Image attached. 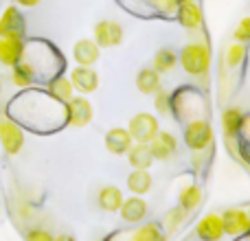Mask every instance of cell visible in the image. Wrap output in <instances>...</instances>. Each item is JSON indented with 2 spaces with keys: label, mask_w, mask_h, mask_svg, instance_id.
Masks as SVG:
<instances>
[{
  "label": "cell",
  "mask_w": 250,
  "mask_h": 241,
  "mask_svg": "<svg viewBox=\"0 0 250 241\" xmlns=\"http://www.w3.org/2000/svg\"><path fill=\"white\" fill-rule=\"evenodd\" d=\"M127 186H129V191L136 193V195L147 193V191L151 189L149 171H147V169H134V171L129 173V178H127Z\"/></svg>",
  "instance_id": "cell-21"
},
{
  "label": "cell",
  "mask_w": 250,
  "mask_h": 241,
  "mask_svg": "<svg viewBox=\"0 0 250 241\" xmlns=\"http://www.w3.org/2000/svg\"><path fill=\"white\" fill-rule=\"evenodd\" d=\"M123 42V26L119 22H110V20H101L95 26V44L99 48H108V46H119Z\"/></svg>",
  "instance_id": "cell-6"
},
{
  "label": "cell",
  "mask_w": 250,
  "mask_h": 241,
  "mask_svg": "<svg viewBox=\"0 0 250 241\" xmlns=\"http://www.w3.org/2000/svg\"><path fill=\"white\" fill-rule=\"evenodd\" d=\"M48 92H51L57 101H64V103H68V101L75 97L73 95L75 88H73V83H70L68 77H55L51 83H48Z\"/></svg>",
  "instance_id": "cell-22"
},
{
  "label": "cell",
  "mask_w": 250,
  "mask_h": 241,
  "mask_svg": "<svg viewBox=\"0 0 250 241\" xmlns=\"http://www.w3.org/2000/svg\"><path fill=\"white\" fill-rule=\"evenodd\" d=\"M198 237L202 241H220L224 237V226H222V217L211 213V215L202 217V221L198 224Z\"/></svg>",
  "instance_id": "cell-12"
},
{
  "label": "cell",
  "mask_w": 250,
  "mask_h": 241,
  "mask_svg": "<svg viewBox=\"0 0 250 241\" xmlns=\"http://www.w3.org/2000/svg\"><path fill=\"white\" fill-rule=\"evenodd\" d=\"M149 151H151V156H154V158H158V160L171 158V156L178 151L176 136H173V134H169V132H158L149 141Z\"/></svg>",
  "instance_id": "cell-11"
},
{
  "label": "cell",
  "mask_w": 250,
  "mask_h": 241,
  "mask_svg": "<svg viewBox=\"0 0 250 241\" xmlns=\"http://www.w3.org/2000/svg\"><path fill=\"white\" fill-rule=\"evenodd\" d=\"M180 64L189 75H204L211 66V51L204 42H191L182 48Z\"/></svg>",
  "instance_id": "cell-1"
},
{
  "label": "cell",
  "mask_w": 250,
  "mask_h": 241,
  "mask_svg": "<svg viewBox=\"0 0 250 241\" xmlns=\"http://www.w3.org/2000/svg\"><path fill=\"white\" fill-rule=\"evenodd\" d=\"M53 237L48 230H42V228H35V230H29L26 233V241H53Z\"/></svg>",
  "instance_id": "cell-30"
},
{
  "label": "cell",
  "mask_w": 250,
  "mask_h": 241,
  "mask_svg": "<svg viewBox=\"0 0 250 241\" xmlns=\"http://www.w3.org/2000/svg\"><path fill=\"white\" fill-rule=\"evenodd\" d=\"M53 241H75V237H70V235H57Z\"/></svg>",
  "instance_id": "cell-32"
},
{
  "label": "cell",
  "mask_w": 250,
  "mask_h": 241,
  "mask_svg": "<svg viewBox=\"0 0 250 241\" xmlns=\"http://www.w3.org/2000/svg\"><path fill=\"white\" fill-rule=\"evenodd\" d=\"M129 136L136 142H145L149 145V141L158 134V120L151 114H136L132 120H129Z\"/></svg>",
  "instance_id": "cell-4"
},
{
  "label": "cell",
  "mask_w": 250,
  "mask_h": 241,
  "mask_svg": "<svg viewBox=\"0 0 250 241\" xmlns=\"http://www.w3.org/2000/svg\"><path fill=\"white\" fill-rule=\"evenodd\" d=\"M244 60V46L242 44H233L229 48V66H237Z\"/></svg>",
  "instance_id": "cell-29"
},
{
  "label": "cell",
  "mask_w": 250,
  "mask_h": 241,
  "mask_svg": "<svg viewBox=\"0 0 250 241\" xmlns=\"http://www.w3.org/2000/svg\"><path fill=\"white\" fill-rule=\"evenodd\" d=\"M248 220H250V215H248Z\"/></svg>",
  "instance_id": "cell-34"
},
{
  "label": "cell",
  "mask_w": 250,
  "mask_h": 241,
  "mask_svg": "<svg viewBox=\"0 0 250 241\" xmlns=\"http://www.w3.org/2000/svg\"><path fill=\"white\" fill-rule=\"evenodd\" d=\"M0 38L24 40V18L18 7H7L0 16Z\"/></svg>",
  "instance_id": "cell-5"
},
{
  "label": "cell",
  "mask_w": 250,
  "mask_h": 241,
  "mask_svg": "<svg viewBox=\"0 0 250 241\" xmlns=\"http://www.w3.org/2000/svg\"><path fill=\"white\" fill-rule=\"evenodd\" d=\"M129 147H132V136H129L127 129H121V127H114L105 134V149L114 156H121V154H127Z\"/></svg>",
  "instance_id": "cell-13"
},
{
  "label": "cell",
  "mask_w": 250,
  "mask_h": 241,
  "mask_svg": "<svg viewBox=\"0 0 250 241\" xmlns=\"http://www.w3.org/2000/svg\"><path fill=\"white\" fill-rule=\"evenodd\" d=\"M178 20L185 29H200L202 26V11L195 2H182L178 9Z\"/></svg>",
  "instance_id": "cell-16"
},
{
  "label": "cell",
  "mask_w": 250,
  "mask_h": 241,
  "mask_svg": "<svg viewBox=\"0 0 250 241\" xmlns=\"http://www.w3.org/2000/svg\"><path fill=\"white\" fill-rule=\"evenodd\" d=\"M180 2H193V0H180Z\"/></svg>",
  "instance_id": "cell-33"
},
{
  "label": "cell",
  "mask_w": 250,
  "mask_h": 241,
  "mask_svg": "<svg viewBox=\"0 0 250 241\" xmlns=\"http://www.w3.org/2000/svg\"><path fill=\"white\" fill-rule=\"evenodd\" d=\"M235 42H239V44L250 42V18H244L237 24V29H235Z\"/></svg>",
  "instance_id": "cell-27"
},
{
  "label": "cell",
  "mask_w": 250,
  "mask_h": 241,
  "mask_svg": "<svg viewBox=\"0 0 250 241\" xmlns=\"http://www.w3.org/2000/svg\"><path fill=\"white\" fill-rule=\"evenodd\" d=\"M222 226H224V235H233V237L246 235L250 233L248 213H244L242 208H229L222 215Z\"/></svg>",
  "instance_id": "cell-7"
},
{
  "label": "cell",
  "mask_w": 250,
  "mask_h": 241,
  "mask_svg": "<svg viewBox=\"0 0 250 241\" xmlns=\"http://www.w3.org/2000/svg\"><path fill=\"white\" fill-rule=\"evenodd\" d=\"M127 158H129V164H132L134 169H149L151 162H154V156H151V151H149V145H145V142H136V145L129 147Z\"/></svg>",
  "instance_id": "cell-19"
},
{
  "label": "cell",
  "mask_w": 250,
  "mask_h": 241,
  "mask_svg": "<svg viewBox=\"0 0 250 241\" xmlns=\"http://www.w3.org/2000/svg\"><path fill=\"white\" fill-rule=\"evenodd\" d=\"M242 123H244V114L237 108H229L222 114V125H224L226 136H235L239 132V127H242Z\"/></svg>",
  "instance_id": "cell-25"
},
{
  "label": "cell",
  "mask_w": 250,
  "mask_h": 241,
  "mask_svg": "<svg viewBox=\"0 0 250 241\" xmlns=\"http://www.w3.org/2000/svg\"><path fill=\"white\" fill-rule=\"evenodd\" d=\"M73 57L79 66H92L99 60V46L95 44V40H79L73 48Z\"/></svg>",
  "instance_id": "cell-14"
},
{
  "label": "cell",
  "mask_w": 250,
  "mask_h": 241,
  "mask_svg": "<svg viewBox=\"0 0 250 241\" xmlns=\"http://www.w3.org/2000/svg\"><path fill=\"white\" fill-rule=\"evenodd\" d=\"M22 60H24V40L0 38V64L13 68Z\"/></svg>",
  "instance_id": "cell-10"
},
{
  "label": "cell",
  "mask_w": 250,
  "mask_h": 241,
  "mask_svg": "<svg viewBox=\"0 0 250 241\" xmlns=\"http://www.w3.org/2000/svg\"><path fill=\"white\" fill-rule=\"evenodd\" d=\"M92 119V105L86 97H73L68 101V123L73 127H86Z\"/></svg>",
  "instance_id": "cell-9"
},
{
  "label": "cell",
  "mask_w": 250,
  "mask_h": 241,
  "mask_svg": "<svg viewBox=\"0 0 250 241\" xmlns=\"http://www.w3.org/2000/svg\"><path fill=\"white\" fill-rule=\"evenodd\" d=\"M0 145L9 156H16L24 145V134L16 120L0 117Z\"/></svg>",
  "instance_id": "cell-3"
},
{
  "label": "cell",
  "mask_w": 250,
  "mask_h": 241,
  "mask_svg": "<svg viewBox=\"0 0 250 241\" xmlns=\"http://www.w3.org/2000/svg\"><path fill=\"white\" fill-rule=\"evenodd\" d=\"M136 88L143 95H156L160 90V73L154 68H141L136 75Z\"/></svg>",
  "instance_id": "cell-18"
},
{
  "label": "cell",
  "mask_w": 250,
  "mask_h": 241,
  "mask_svg": "<svg viewBox=\"0 0 250 241\" xmlns=\"http://www.w3.org/2000/svg\"><path fill=\"white\" fill-rule=\"evenodd\" d=\"M200 202H202V189H200L198 184H187L185 189L180 191L178 204H180L182 211H193V208H198Z\"/></svg>",
  "instance_id": "cell-23"
},
{
  "label": "cell",
  "mask_w": 250,
  "mask_h": 241,
  "mask_svg": "<svg viewBox=\"0 0 250 241\" xmlns=\"http://www.w3.org/2000/svg\"><path fill=\"white\" fill-rule=\"evenodd\" d=\"M70 83H73L75 90L83 92V95H90V92H95L99 88V75L90 66H77L70 73Z\"/></svg>",
  "instance_id": "cell-8"
},
{
  "label": "cell",
  "mask_w": 250,
  "mask_h": 241,
  "mask_svg": "<svg viewBox=\"0 0 250 241\" xmlns=\"http://www.w3.org/2000/svg\"><path fill=\"white\" fill-rule=\"evenodd\" d=\"M121 217L125 221H129V224H136V221H141V220H145V215H147V204H145V200H141V198H129V200H123V204H121Z\"/></svg>",
  "instance_id": "cell-15"
},
{
  "label": "cell",
  "mask_w": 250,
  "mask_h": 241,
  "mask_svg": "<svg viewBox=\"0 0 250 241\" xmlns=\"http://www.w3.org/2000/svg\"><path fill=\"white\" fill-rule=\"evenodd\" d=\"M154 105H156V110H158L160 114H167L169 110V105H171V99H169V95L167 92H163V90H158L156 92V101H154Z\"/></svg>",
  "instance_id": "cell-28"
},
{
  "label": "cell",
  "mask_w": 250,
  "mask_h": 241,
  "mask_svg": "<svg viewBox=\"0 0 250 241\" xmlns=\"http://www.w3.org/2000/svg\"><path fill=\"white\" fill-rule=\"evenodd\" d=\"M211 141H213V129L207 120L195 119L185 127V142L189 149L202 151L211 145Z\"/></svg>",
  "instance_id": "cell-2"
},
{
  "label": "cell",
  "mask_w": 250,
  "mask_h": 241,
  "mask_svg": "<svg viewBox=\"0 0 250 241\" xmlns=\"http://www.w3.org/2000/svg\"><path fill=\"white\" fill-rule=\"evenodd\" d=\"M185 213H187V211H182L180 206L173 208L171 213H167V217H165V228H167V233H171V230H176V228H178V224L182 221Z\"/></svg>",
  "instance_id": "cell-26"
},
{
  "label": "cell",
  "mask_w": 250,
  "mask_h": 241,
  "mask_svg": "<svg viewBox=\"0 0 250 241\" xmlns=\"http://www.w3.org/2000/svg\"><path fill=\"white\" fill-rule=\"evenodd\" d=\"M123 204V193L119 186H104L99 193V206L108 213H117Z\"/></svg>",
  "instance_id": "cell-20"
},
{
  "label": "cell",
  "mask_w": 250,
  "mask_h": 241,
  "mask_svg": "<svg viewBox=\"0 0 250 241\" xmlns=\"http://www.w3.org/2000/svg\"><path fill=\"white\" fill-rule=\"evenodd\" d=\"M20 7H35V4H40L42 0H16Z\"/></svg>",
  "instance_id": "cell-31"
},
{
  "label": "cell",
  "mask_w": 250,
  "mask_h": 241,
  "mask_svg": "<svg viewBox=\"0 0 250 241\" xmlns=\"http://www.w3.org/2000/svg\"><path fill=\"white\" fill-rule=\"evenodd\" d=\"M35 81V68L31 61H18L11 70V83L16 88H29Z\"/></svg>",
  "instance_id": "cell-17"
},
{
  "label": "cell",
  "mask_w": 250,
  "mask_h": 241,
  "mask_svg": "<svg viewBox=\"0 0 250 241\" xmlns=\"http://www.w3.org/2000/svg\"><path fill=\"white\" fill-rule=\"evenodd\" d=\"M178 64V55L173 48H160L154 55V70L156 73H169L173 70V66Z\"/></svg>",
  "instance_id": "cell-24"
}]
</instances>
